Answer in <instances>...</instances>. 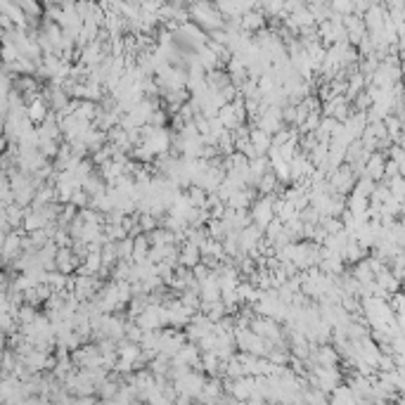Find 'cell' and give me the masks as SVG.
Segmentation results:
<instances>
[{
	"mask_svg": "<svg viewBox=\"0 0 405 405\" xmlns=\"http://www.w3.org/2000/svg\"><path fill=\"white\" fill-rule=\"evenodd\" d=\"M178 261H180L183 265H187V268H194L197 261H199V247H194V244L187 242L183 249L178 251Z\"/></svg>",
	"mask_w": 405,
	"mask_h": 405,
	"instance_id": "cell-1",
	"label": "cell"
},
{
	"mask_svg": "<svg viewBox=\"0 0 405 405\" xmlns=\"http://www.w3.org/2000/svg\"><path fill=\"white\" fill-rule=\"evenodd\" d=\"M249 142H251V147L256 149L261 157H263V152H265V149H270V138H268L263 130H258V128L249 133Z\"/></svg>",
	"mask_w": 405,
	"mask_h": 405,
	"instance_id": "cell-2",
	"label": "cell"
},
{
	"mask_svg": "<svg viewBox=\"0 0 405 405\" xmlns=\"http://www.w3.org/2000/svg\"><path fill=\"white\" fill-rule=\"evenodd\" d=\"M114 251H116V258H130L133 256V240L126 237V240L119 242V244H114Z\"/></svg>",
	"mask_w": 405,
	"mask_h": 405,
	"instance_id": "cell-3",
	"label": "cell"
},
{
	"mask_svg": "<svg viewBox=\"0 0 405 405\" xmlns=\"http://www.w3.org/2000/svg\"><path fill=\"white\" fill-rule=\"evenodd\" d=\"M240 24L244 29H258V26L263 24V17H261V15H247V17L240 19Z\"/></svg>",
	"mask_w": 405,
	"mask_h": 405,
	"instance_id": "cell-4",
	"label": "cell"
},
{
	"mask_svg": "<svg viewBox=\"0 0 405 405\" xmlns=\"http://www.w3.org/2000/svg\"><path fill=\"white\" fill-rule=\"evenodd\" d=\"M332 10H336V12H353V2H332Z\"/></svg>",
	"mask_w": 405,
	"mask_h": 405,
	"instance_id": "cell-5",
	"label": "cell"
},
{
	"mask_svg": "<svg viewBox=\"0 0 405 405\" xmlns=\"http://www.w3.org/2000/svg\"><path fill=\"white\" fill-rule=\"evenodd\" d=\"M154 223H157V218H152L149 213H145V216L140 218V225H142V230H154Z\"/></svg>",
	"mask_w": 405,
	"mask_h": 405,
	"instance_id": "cell-6",
	"label": "cell"
}]
</instances>
